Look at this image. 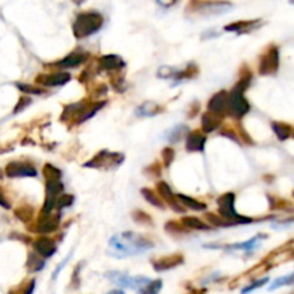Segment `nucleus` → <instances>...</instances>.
Listing matches in <instances>:
<instances>
[{
	"mask_svg": "<svg viewBox=\"0 0 294 294\" xmlns=\"http://www.w3.org/2000/svg\"><path fill=\"white\" fill-rule=\"evenodd\" d=\"M154 247V243L145 236L138 232L126 231L113 236L109 240V250L108 254L115 259H125L132 257L141 252H145Z\"/></svg>",
	"mask_w": 294,
	"mask_h": 294,
	"instance_id": "obj_1",
	"label": "nucleus"
},
{
	"mask_svg": "<svg viewBox=\"0 0 294 294\" xmlns=\"http://www.w3.org/2000/svg\"><path fill=\"white\" fill-rule=\"evenodd\" d=\"M232 5L224 0H191L187 6V16L192 17H212L230 12Z\"/></svg>",
	"mask_w": 294,
	"mask_h": 294,
	"instance_id": "obj_2",
	"label": "nucleus"
},
{
	"mask_svg": "<svg viewBox=\"0 0 294 294\" xmlns=\"http://www.w3.org/2000/svg\"><path fill=\"white\" fill-rule=\"evenodd\" d=\"M102 26H104V16L99 12L91 10V12H82L77 14L73 22L72 30L76 39H85L88 36L95 35Z\"/></svg>",
	"mask_w": 294,
	"mask_h": 294,
	"instance_id": "obj_3",
	"label": "nucleus"
},
{
	"mask_svg": "<svg viewBox=\"0 0 294 294\" xmlns=\"http://www.w3.org/2000/svg\"><path fill=\"white\" fill-rule=\"evenodd\" d=\"M218 205V215L224 218L225 221L232 225H244L252 223V218L244 217V215H240L237 211H236V195L232 192H225L223 195L220 197L217 200Z\"/></svg>",
	"mask_w": 294,
	"mask_h": 294,
	"instance_id": "obj_4",
	"label": "nucleus"
},
{
	"mask_svg": "<svg viewBox=\"0 0 294 294\" xmlns=\"http://www.w3.org/2000/svg\"><path fill=\"white\" fill-rule=\"evenodd\" d=\"M105 102H76V104H70L65 108L63 111L62 119L63 121H75L76 124H82L86 119L93 116L98 112L101 108H104Z\"/></svg>",
	"mask_w": 294,
	"mask_h": 294,
	"instance_id": "obj_5",
	"label": "nucleus"
},
{
	"mask_svg": "<svg viewBox=\"0 0 294 294\" xmlns=\"http://www.w3.org/2000/svg\"><path fill=\"white\" fill-rule=\"evenodd\" d=\"M251 105L248 104V101L244 96V92L237 91L232 88L228 92V108H227V113L234 119H241L250 112Z\"/></svg>",
	"mask_w": 294,
	"mask_h": 294,
	"instance_id": "obj_6",
	"label": "nucleus"
},
{
	"mask_svg": "<svg viewBox=\"0 0 294 294\" xmlns=\"http://www.w3.org/2000/svg\"><path fill=\"white\" fill-rule=\"evenodd\" d=\"M124 155L118 154V152H109V151H101L99 154H96L92 160L88 162H85L84 167L86 168H105L112 169L119 167L124 162Z\"/></svg>",
	"mask_w": 294,
	"mask_h": 294,
	"instance_id": "obj_7",
	"label": "nucleus"
},
{
	"mask_svg": "<svg viewBox=\"0 0 294 294\" xmlns=\"http://www.w3.org/2000/svg\"><path fill=\"white\" fill-rule=\"evenodd\" d=\"M105 277L109 281L115 283L116 286L122 288H136L140 290L144 286H147L149 283V279L148 277H144V276H129L128 273H121V271H108L105 274Z\"/></svg>",
	"mask_w": 294,
	"mask_h": 294,
	"instance_id": "obj_8",
	"label": "nucleus"
},
{
	"mask_svg": "<svg viewBox=\"0 0 294 294\" xmlns=\"http://www.w3.org/2000/svg\"><path fill=\"white\" fill-rule=\"evenodd\" d=\"M280 66V53H279V48L277 46H268L267 50L260 56L259 62V72L260 75L264 76H271L276 75Z\"/></svg>",
	"mask_w": 294,
	"mask_h": 294,
	"instance_id": "obj_9",
	"label": "nucleus"
},
{
	"mask_svg": "<svg viewBox=\"0 0 294 294\" xmlns=\"http://www.w3.org/2000/svg\"><path fill=\"white\" fill-rule=\"evenodd\" d=\"M61 224V211L57 214L52 212H45L42 211L41 217L37 220V224L33 228L35 232H41V234H48V232L56 231L57 227Z\"/></svg>",
	"mask_w": 294,
	"mask_h": 294,
	"instance_id": "obj_10",
	"label": "nucleus"
},
{
	"mask_svg": "<svg viewBox=\"0 0 294 294\" xmlns=\"http://www.w3.org/2000/svg\"><path fill=\"white\" fill-rule=\"evenodd\" d=\"M88 53L84 52V50L77 49L73 50L72 53L69 55H66V56L61 59V61H57V62L52 63L49 65V68H56V69H72V68H77V66H81V65H84L86 61H88Z\"/></svg>",
	"mask_w": 294,
	"mask_h": 294,
	"instance_id": "obj_11",
	"label": "nucleus"
},
{
	"mask_svg": "<svg viewBox=\"0 0 294 294\" xmlns=\"http://www.w3.org/2000/svg\"><path fill=\"white\" fill-rule=\"evenodd\" d=\"M156 189H158L160 197H161L165 203H168L169 207L175 211V212H180V214H184V212H185V207H184L181 201L178 200V197L172 192V189H171V187H169L167 182H158V184H156Z\"/></svg>",
	"mask_w": 294,
	"mask_h": 294,
	"instance_id": "obj_12",
	"label": "nucleus"
},
{
	"mask_svg": "<svg viewBox=\"0 0 294 294\" xmlns=\"http://www.w3.org/2000/svg\"><path fill=\"white\" fill-rule=\"evenodd\" d=\"M36 168L29 162L14 161L10 162L6 167V175L10 178H19V177H36Z\"/></svg>",
	"mask_w": 294,
	"mask_h": 294,
	"instance_id": "obj_13",
	"label": "nucleus"
},
{
	"mask_svg": "<svg viewBox=\"0 0 294 294\" xmlns=\"http://www.w3.org/2000/svg\"><path fill=\"white\" fill-rule=\"evenodd\" d=\"M70 81V75L68 72H53L48 75H39L36 77V82L41 84L42 86L48 88H55V86H63Z\"/></svg>",
	"mask_w": 294,
	"mask_h": 294,
	"instance_id": "obj_14",
	"label": "nucleus"
},
{
	"mask_svg": "<svg viewBox=\"0 0 294 294\" xmlns=\"http://www.w3.org/2000/svg\"><path fill=\"white\" fill-rule=\"evenodd\" d=\"M33 250L39 256H42L43 259H49V257H52L56 252V241L49 237L36 238L35 241H33Z\"/></svg>",
	"mask_w": 294,
	"mask_h": 294,
	"instance_id": "obj_15",
	"label": "nucleus"
},
{
	"mask_svg": "<svg viewBox=\"0 0 294 294\" xmlns=\"http://www.w3.org/2000/svg\"><path fill=\"white\" fill-rule=\"evenodd\" d=\"M208 111L212 113H217L220 116H224L227 113V108H228V92L220 91L215 93L208 102Z\"/></svg>",
	"mask_w": 294,
	"mask_h": 294,
	"instance_id": "obj_16",
	"label": "nucleus"
},
{
	"mask_svg": "<svg viewBox=\"0 0 294 294\" xmlns=\"http://www.w3.org/2000/svg\"><path fill=\"white\" fill-rule=\"evenodd\" d=\"M205 142H207V135L201 131L188 132L187 140H185V148L188 152H204Z\"/></svg>",
	"mask_w": 294,
	"mask_h": 294,
	"instance_id": "obj_17",
	"label": "nucleus"
},
{
	"mask_svg": "<svg viewBox=\"0 0 294 294\" xmlns=\"http://www.w3.org/2000/svg\"><path fill=\"white\" fill-rule=\"evenodd\" d=\"M261 26V19H254V21H240L234 22L231 25H227L224 30L227 32H234L238 35H243V33H250L254 32Z\"/></svg>",
	"mask_w": 294,
	"mask_h": 294,
	"instance_id": "obj_18",
	"label": "nucleus"
},
{
	"mask_svg": "<svg viewBox=\"0 0 294 294\" xmlns=\"http://www.w3.org/2000/svg\"><path fill=\"white\" fill-rule=\"evenodd\" d=\"M182 263H184V257L181 254H172V256L158 259L152 263V266H154L155 271H167L171 268H175L177 266H180Z\"/></svg>",
	"mask_w": 294,
	"mask_h": 294,
	"instance_id": "obj_19",
	"label": "nucleus"
},
{
	"mask_svg": "<svg viewBox=\"0 0 294 294\" xmlns=\"http://www.w3.org/2000/svg\"><path fill=\"white\" fill-rule=\"evenodd\" d=\"M125 61L119 55H105V56L99 57V68L102 70H119L125 68Z\"/></svg>",
	"mask_w": 294,
	"mask_h": 294,
	"instance_id": "obj_20",
	"label": "nucleus"
},
{
	"mask_svg": "<svg viewBox=\"0 0 294 294\" xmlns=\"http://www.w3.org/2000/svg\"><path fill=\"white\" fill-rule=\"evenodd\" d=\"M264 237H266L264 234H259V236H256V237L250 238V240H247V241H244V243H236V244L225 245L224 248L225 250H230V251L251 252V251H254L256 248H257L259 243Z\"/></svg>",
	"mask_w": 294,
	"mask_h": 294,
	"instance_id": "obj_21",
	"label": "nucleus"
},
{
	"mask_svg": "<svg viewBox=\"0 0 294 294\" xmlns=\"http://www.w3.org/2000/svg\"><path fill=\"white\" fill-rule=\"evenodd\" d=\"M203 131L205 133H210L214 132L217 128H220L221 125V122H223V116H220L217 113H212L210 111H207V112L203 115Z\"/></svg>",
	"mask_w": 294,
	"mask_h": 294,
	"instance_id": "obj_22",
	"label": "nucleus"
},
{
	"mask_svg": "<svg viewBox=\"0 0 294 294\" xmlns=\"http://www.w3.org/2000/svg\"><path fill=\"white\" fill-rule=\"evenodd\" d=\"M161 105H158L156 102H152V101H147V102L141 104V105L136 108V115H138V116H142V118H145V116H155V115L161 113Z\"/></svg>",
	"mask_w": 294,
	"mask_h": 294,
	"instance_id": "obj_23",
	"label": "nucleus"
},
{
	"mask_svg": "<svg viewBox=\"0 0 294 294\" xmlns=\"http://www.w3.org/2000/svg\"><path fill=\"white\" fill-rule=\"evenodd\" d=\"M271 128H273L276 136L280 141L288 140L290 136H293L294 129L288 124H284V122H271Z\"/></svg>",
	"mask_w": 294,
	"mask_h": 294,
	"instance_id": "obj_24",
	"label": "nucleus"
},
{
	"mask_svg": "<svg viewBox=\"0 0 294 294\" xmlns=\"http://www.w3.org/2000/svg\"><path fill=\"white\" fill-rule=\"evenodd\" d=\"M185 133H188V126L180 124V125H175L174 128L168 129V131L165 132V136H164V138L168 141L169 144H175L178 141H181V138Z\"/></svg>",
	"mask_w": 294,
	"mask_h": 294,
	"instance_id": "obj_25",
	"label": "nucleus"
},
{
	"mask_svg": "<svg viewBox=\"0 0 294 294\" xmlns=\"http://www.w3.org/2000/svg\"><path fill=\"white\" fill-rule=\"evenodd\" d=\"M181 224L188 228V230H201V231H208L211 230V227L208 224L203 223L200 218L197 217H184L181 220Z\"/></svg>",
	"mask_w": 294,
	"mask_h": 294,
	"instance_id": "obj_26",
	"label": "nucleus"
},
{
	"mask_svg": "<svg viewBox=\"0 0 294 294\" xmlns=\"http://www.w3.org/2000/svg\"><path fill=\"white\" fill-rule=\"evenodd\" d=\"M178 197V200L181 201V204L184 207H187V208H191V210L194 211H205L207 210V204L201 203V201H198V200H194V198H191L188 195H182V194H177Z\"/></svg>",
	"mask_w": 294,
	"mask_h": 294,
	"instance_id": "obj_27",
	"label": "nucleus"
},
{
	"mask_svg": "<svg viewBox=\"0 0 294 294\" xmlns=\"http://www.w3.org/2000/svg\"><path fill=\"white\" fill-rule=\"evenodd\" d=\"M141 192H142V195H144V198L147 200L148 203L152 204L154 207H158V208H164V207H165L158 192H154L152 189L148 188H142L141 189Z\"/></svg>",
	"mask_w": 294,
	"mask_h": 294,
	"instance_id": "obj_28",
	"label": "nucleus"
},
{
	"mask_svg": "<svg viewBox=\"0 0 294 294\" xmlns=\"http://www.w3.org/2000/svg\"><path fill=\"white\" fill-rule=\"evenodd\" d=\"M28 267L32 271H39L45 267V259L42 256H39L37 252L36 254H30L28 260Z\"/></svg>",
	"mask_w": 294,
	"mask_h": 294,
	"instance_id": "obj_29",
	"label": "nucleus"
},
{
	"mask_svg": "<svg viewBox=\"0 0 294 294\" xmlns=\"http://www.w3.org/2000/svg\"><path fill=\"white\" fill-rule=\"evenodd\" d=\"M162 288V280L149 281L147 286L138 290V294H160Z\"/></svg>",
	"mask_w": 294,
	"mask_h": 294,
	"instance_id": "obj_30",
	"label": "nucleus"
},
{
	"mask_svg": "<svg viewBox=\"0 0 294 294\" xmlns=\"http://www.w3.org/2000/svg\"><path fill=\"white\" fill-rule=\"evenodd\" d=\"M293 283H294V273H291V274H288V276H283V277L276 279L268 290H271V291H273V290H276V288L283 287V286H290V284H293Z\"/></svg>",
	"mask_w": 294,
	"mask_h": 294,
	"instance_id": "obj_31",
	"label": "nucleus"
},
{
	"mask_svg": "<svg viewBox=\"0 0 294 294\" xmlns=\"http://www.w3.org/2000/svg\"><path fill=\"white\" fill-rule=\"evenodd\" d=\"M75 201V197L70 195V194H65L63 192L62 195L57 197L56 200V210L57 211H62L63 208H66V207H70L72 204Z\"/></svg>",
	"mask_w": 294,
	"mask_h": 294,
	"instance_id": "obj_32",
	"label": "nucleus"
},
{
	"mask_svg": "<svg viewBox=\"0 0 294 294\" xmlns=\"http://www.w3.org/2000/svg\"><path fill=\"white\" fill-rule=\"evenodd\" d=\"M178 70L180 69L172 68V66H161L160 70H158V76L162 77V79H169V77H174V79H175Z\"/></svg>",
	"mask_w": 294,
	"mask_h": 294,
	"instance_id": "obj_33",
	"label": "nucleus"
},
{
	"mask_svg": "<svg viewBox=\"0 0 294 294\" xmlns=\"http://www.w3.org/2000/svg\"><path fill=\"white\" fill-rule=\"evenodd\" d=\"M266 283H268V279H267V277H264V279H260V280H257V281H254V283H251L250 286H247V287L243 288V291H241V294L251 293V291H254L256 288L263 287V286H264Z\"/></svg>",
	"mask_w": 294,
	"mask_h": 294,
	"instance_id": "obj_34",
	"label": "nucleus"
},
{
	"mask_svg": "<svg viewBox=\"0 0 294 294\" xmlns=\"http://www.w3.org/2000/svg\"><path fill=\"white\" fill-rule=\"evenodd\" d=\"M162 160H164V164L165 167H169V164L174 160V149L171 147H167L164 151H162Z\"/></svg>",
	"mask_w": 294,
	"mask_h": 294,
	"instance_id": "obj_35",
	"label": "nucleus"
},
{
	"mask_svg": "<svg viewBox=\"0 0 294 294\" xmlns=\"http://www.w3.org/2000/svg\"><path fill=\"white\" fill-rule=\"evenodd\" d=\"M33 290H35V280H30L28 284L23 287L22 291L21 290H16V294H32L33 293Z\"/></svg>",
	"mask_w": 294,
	"mask_h": 294,
	"instance_id": "obj_36",
	"label": "nucleus"
},
{
	"mask_svg": "<svg viewBox=\"0 0 294 294\" xmlns=\"http://www.w3.org/2000/svg\"><path fill=\"white\" fill-rule=\"evenodd\" d=\"M17 88H19L22 92H29V93H35V95H39V93H42L43 92L41 91V89H37V88H32V86H29V85L17 84Z\"/></svg>",
	"mask_w": 294,
	"mask_h": 294,
	"instance_id": "obj_37",
	"label": "nucleus"
},
{
	"mask_svg": "<svg viewBox=\"0 0 294 294\" xmlns=\"http://www.w3.org/2000/svg\"><path fill=\"white\" fill-rule=\"evenodd\" d=\"M156 3L160 6L165 7V9H169V7L175 6L177 3H178V0H156Z\"/></svg>",
	"mask_w": 294,
	"mask_h": 294,
	"instance_id": "obj_38",
	"label": "nucleus"
},
{
	"mask_svg": "<svg viewBox=\"0 0 294 294\" xmlns=\"http://www.w3.org/2000/svg\"><path fill=\"white\" fill-rule=\"evenodd\" d=\"M30 104V99L29 98H23V99H21V102H19V106H16L14 108V112H19L21 111V108L23 109L25 108V105H29Z\"/></svg>",
	"mask_w": 294,
	"mask_h": 294,
	"instance_id": "obj_39",
	"label": "nucleus"
},
{
	"mask_svg": "<svg viewBox=\"0 0 294 294\" xmlns=\"http://www.w3.org/2000/svg\"><path fill=\"white\" fill-rule=\"evenodd\" d=\"M106 294H125V291L124 290H111L109 293Z\"/></svg>",
	"mask_w": 294,
	"mask_h": 294,
	"instance_id": "obj_40",
	"label": "nucleus"
},
{
	"mask_svg": "<svg viewBox=\"0 0 294 294\" xmlns=\"http://www.w3.org/2000/svg\"><path fill=\"white\" fill-rule=\"evenodd\" d=\"M72 2H73V3H76V5H82L85 0H72Z\"/></svg>",
	"mask_w": 294,
	"mask_h": 294,
	"instance_id": "obj_41",
	"label": "nucleus"
},
{
	"mask_svg": "<svg viewBox=\"0 0 294 294\" xmlns=\"http://www.w3.org/2000/svg\"><path fill=\"white\" fill-rule=\"evenodd\" d=\"M293 197H294V192H293Z\"/></svg>",
	"mask_w": 294,
	"mask_h": 294,
	"instance_id": "obj_42",
	"label": "nucleus"
},
{
	"mask_svg": "<svg viewBox=\"0 0 294 294\" xmlns=\"http://www.w3.org/2000/svg\"><path fill=\"white\" fill-rule=\"evenodd\" d=\"M293 136H294V133H293Z\"/></svg>",
	"mask_w": 294,
	"mask_h": 294,
	"instance_id": "obj_43",
	"label": "nucleus"
}]
</instances>
